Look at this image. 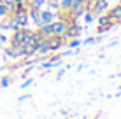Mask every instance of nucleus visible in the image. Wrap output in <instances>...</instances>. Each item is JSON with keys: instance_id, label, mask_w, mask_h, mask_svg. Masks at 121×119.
<instances>
[{"instance_id": "nucleus-1", "label": "nucleus", "mask_w": 121, "mask_h": 119, "mask_svg": "<svg viewBox=\"0 0 121 119\" xmlns=\"http://www.w3.org/2000/svg\"><path fill=\"white\" fill-rule=\"evenodd\" d=\"M30 35V32H26V30H18L14 33V37H12V42H14V46H21V44L26 40V37Z\"/></svg>"}, {"instance_id": "nucleus-2", "label": "nucleus", "mask_w": 121, "mask_h": 119, "mask_svg": "<svg viewBox=\"0 0 121 119\" xmlns=\"http://www.w3.org/2000/svg\"><path fill=\"white\" fill-rule=\"evenodd\" d=\"M53 33L58 35V37L65 35L67 33V26H65L63 23H53Z\"/></svg>"}, {"instance_id": "nucleus-3", "label": "nucleus", "mask_w": 121, "mask_h": 119, "mask_svg": "<svg viewBox=\"0 0 121 119\" xmlns=\"http://www.w3.org/2000/svg\"><path fill=\"white\" fill-rule=\"evenodd\" d=\"M60 39H58V35L55 37V39H51V40H49V42H48V49H53V51H55V49H58V46H60Z\"/></svg>"}, {"instance_id": "nucleus-4", "label": "nucleus", "mask_w": 121, "mask_h": 119, "mask_svg": "<svg viewBox=\"0 0 121 119\" xmlns=\"http://www.w3.org/2000/svg\"><path fill=\"white\" fill-rule=\"evenodd\" d=\"M51 18H53L51 12H44L42 14V21H39V25L42 26V25H46V23H51Z\"/></svg>"}, {"instance_id": "nucleus-5", "label": "nucleus", "mask_w": 121, "mask_h": 119, "mask_svg": "<svg viewBox=\"0 0 121 119\" xmlns=\"http://www.w3.org/2000/svg\"><path fill=\"white\" fill-rule=\"evenodd\" d=\"M51 33H53V25L42 26V35H44V37H48V35H51Z\"/></svg>"}, {"instance_id": "nucleus-6", "label": "nucleus", "mask_w": 121, "mask_h": 119, "mask_svg": "<svg viewBox=\"0 0 121 119\" xmlns=\"http://www.w3.org/2000/svg\"><path fill=\"white\" fill-rule=\"evenodd\" d=\"M111 18H112V19H114V18H121V5L111 12Z\"/></svg>"}, {"instance_id": "nucleus-7", "label": "nucleus", "mask_w": 121, "mask_h": 119, "mask_svg": "<svg viewBox=\"0 0 121 119\" xmlns=\"http://www.w3.org/2000/svg\"><path fill=\"white\" fill-rule=\"evenodd\" d=\"M4 14H7V5L5 4H0V16H4Z\"/></svg>"}, {"instance_id": "nucleus-8", "label": "nucleus", "mask_w": 121, "mask_h": 119, "mask_svg": "<svg viewBox=\"0 0 121 119\" xmlns=\"http://www.w3.org/2000/svg\"><path fill=\"white\" fill-rule=\"evenodd\" d=\"M70 5H72V0H65L63 2V7H70Z\"/></svg>"}, {"instance_id": "nucleus-9", "label": "nucleus", "mask_w": 121, "mask_h": 119, "mask_svg": "<svg viewBox=\"0 0 121 119\" xmlns=\"http://www.w3.org/2000/svg\"><path fill=\"white\" fill-rule=\"evenodd\" d=\"M0 84H2V86H7V84H9V79H2V82H0Z\"/></svg>"}, {"instance_id": "nucleus-10", "label": "nucleus", "mask_w": 121, "mask_h": 119, "mask_svg": "<svg viewBox=\"0 0 121 119\" xmlns=\"http://www.w3.org/2000/svg\"><path fill=\"white\" fill-rule=\"evenodd\" d=\"M42 2H44V0H35V5H33V7H39V5H40Z\"/></svg>"}, {"instance_id": "nucleus-11", "label": "nucleus", "mask_w": 121, "mask_h": 119, "mask_svg": "<svg viewBox=\"0 0 121 119\" xmlns=\"http://www.w3.org/2000/svg\"><path fill=\"white\" fill-rule=\"evenodd\" d=\"M107 19H109V18H102V19H100V25H105V23H107Z\"/></svg>"}]
</instances>
